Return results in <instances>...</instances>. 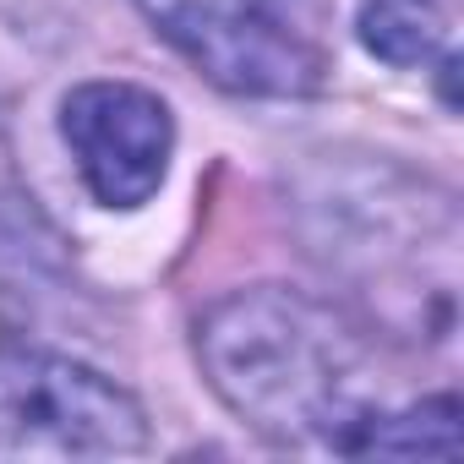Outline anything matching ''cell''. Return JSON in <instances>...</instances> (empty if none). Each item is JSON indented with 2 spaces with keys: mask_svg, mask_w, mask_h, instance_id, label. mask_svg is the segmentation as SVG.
Returning <instances> with one entry per match:
<instances>
[{
  "mask_svg": "<svg viewBox=\"0 0 464 464\" xmlns=\"http://www.w3.org/2000/svg\"><path fill=\"white\" fill-rule=\"evenodd\" d=\"M197 355L218 399L274 442L361 453L388 415L366 344L317 301L257 285L208 306Z\"/></svg>",
  "mask_w": 464,
  "mask_h": 464,
  "instance_id": "6da1fadb",
  "label": "cell"
},
{
  "mask_svg": "<svg viewBox=\"0 0 464 464\" xmlns=\"http://www.w3.org/2000/svg\"><path fill=\"white\" fill-rule=\"evenodd\" d=\"M208 82L246 99H301L323 82L312 0H137Z\"/></svg>",
  "mask_w": 464,
  "mask_h": 464,
  "instance_id": "7a4b0ae2",
  "label": "cell"
},
{
  "mask_svg": "<svg viewBox=\"0 0 464 464\" xmlns=\"http://www.w3.org/2000/svg\"><path fill=\"white\" fill-rule=\"evenodd\" d=\"M142 448L148 415L126 388L50 350H0V453L121 459Z\"/></svg>",
  "mask_w": 464,
  "mask_h": 464,
  "instance_id": "3957f363",
  "label": "cell"
},
{
  "mask_svg": "<svg viewBox=\"0 0 464 464\" xmlns=\"http://www.w3.org/2000/svg\"><path fill=\"white\" fill-rule=\"evenodd\" d=\"M61 137L104 208H142L169 175L175 115L137 82H82L61 104Z\"/></svg>",
  "mask_w": 464,
  "mask_h": 464,
  "instance_id": "277c9868",
  "label": "cell"
},
{
  "mask_svg": "<svg viewBox=\"0 0 464 464\" xmlns=\"http://www.w3.org/2000/svg\"><path fill=\"white\" fill-rule=\"evenodd\" d=\"M355 34L388 66H426L453 55V6L448 0H361Z\"/></svg>",
  "mask_w": 464,
  "mask_h": 464,
  "instance_id": "5b68a950",
  "label": "cell"
},
{
  "mask_svg": "<svg viewBox=\"0 0 464 464\" xmlns=\"http://www.w3.org/2000/svg\"><path fill=\"white\" fill-rule=\"evenodd\" d=\"M361 453H388V459L437 453V459H453L459 453V399L442 393V399H426V404H410V410H388L372 426Z\"/></svg>",
  "mask_w": 464,
  "mask_h": 464,
  "instance_id": "8992f818",
  "label": "cell"
}]
</instances>
